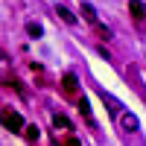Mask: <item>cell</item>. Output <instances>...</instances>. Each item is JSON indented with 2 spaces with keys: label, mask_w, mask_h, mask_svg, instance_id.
Wrapping results in <instances>:
<instances>
[{
  "label": "cell",
  "mask_w": 146,
  "mask_h": 146,
  "mask_svg": "<svg viewBox=\"0 0 146 146\" xmlns=\"http://www.w3.org/2000/svg\"><path fill=\"white\" fill-rule=\"evenodd\" d=\"M0 123H3L9 131H23V117L12 108H0Z\"/></svg>",
  "instance_id": "6da1fadb"
},
{
  "label": "cell",
  "mask_w": 146,
  "mask_h": 146,
  "mask_svg": "<svg viewBox=\"0 0 146 146\" xmlns=\"http://www.w3.org/2000/svg\"><path fill=\"white\" fill-rule=\"evenodd\" d=\"M82 18H85V21H88V23H91V27H94V29H96V27H100V18H96V9H94L91 3H82Z\"/></svg>",
  "instance_id": "7a4b0ae2"
},
{
  "label": "cell",
  "mask_w": 146,
  "mask_h": 146,
  "mask_svg": "<svg viewBox=\"0 0 146 146\" xmlns=\"http://www.w3.org/2000/svg\"><path fill=\"white\" fill-rule=\"evenodd\" d=\"M129 12L135 15V21H143L146 18V3H140V0H129Z\"/></svg>",
  "instance_id": "3957f363"
},
{
  "label": "cell",
  "mask_w": 146,
  "mask_h": 146,
  "mask_svg": "<svg viewBox=\"0 0 146 146\" xmlns=\"http://www.w3.org/2000/svg\"><path fill=\"white\" fill-rule=\"evenodd\" d=\"M120 126H123L126 131H135L137 129V117L135 114H120Z\"/></svg>",
  "instance_id": "277c9868"
},
{
  "label": "cell",
  "mask_w": 146,
  "mask_h": 146,
  "mask_svg": "<svg viewBox=\"0 0 146 146\" xmlns=\"http://www.w3.org/2000/svg\"><path fill=\"white\" fill-rule=\"evenodd\" d=\"M56 15H58V18H62L64 23H70V27H73V23H76V15H73V12H70V9H64V6H58V9H56Z\"/></svg>",
  "instance_id": "5b68a950"
},
{
  "label": "cell",
  "mask_w": 146,
  "mask_h": 146,
  "mask_svg": "<svg viewBox=\"0 0 146 146\" xmlns=\"http://www.w3.org/2000/svg\"><path fill=\"white\" fill-rule=\"evenodd\" d=\"M53 126H56V129H64V131H70V120H67L64 114H53Z\"/></svg>",
  "instance_id": "8992f818"
},
{
  "label": "cell",
  "mask_w": 146,
  "mask_h": 146,
  "mask_svg": "<svg viewBox=\"0 0 146 146\" xmlns=\"http://www.w3.org/2000/svg\"><path fill=\"white\" fill-rule=\"evenodd\" d=\"M64 91H67V94H76V76H73V73L64 76Z\"/></svg>",
  "instance_id": "52a82bcc"
},
{
  "label": "cell",
  "mask_w": 146,
  "mask_h": 146,
  "mask_svg": "<svg viewBox=\"0 0 146 146\" xmlns=\"http://www.w3.org/2000/svg\"><path fill=\"white\" fill-rule=\"evenodd\" d=\"M23 135H27V140H38L41 131H38V126H27V129H23Z\"/></svg>",
  "instance_id": "ba28073f"
},
{
  "label": "cell",
  "mask_w": 146,
  "mask_h": 146,
  "mask_svg": "<svg viewBox=\"0 0 146 146\" xmlns=\"http://www.w3.org/2000/svg\"><path fill=\"white\" fill-rule=\"evenodd\" d=\"M27 32L32 35V38H41V32H44V29L38 27V23H27Z\"/></svg>",
  "instance_id": "9c48e42d"
},
{
  "label": "cell",
  "mask_w": 146,
  "mask_h": 146,
  "mask_svg": "<svg viewBox=\"0 0 146 146\" xmlns=\"http://www.w3.org/2000/svg\"><path fill=\"white\" fill-rule=\"evenodd\" d=\"M79 108H82V114H85V117H88V120H91V108H88V102H85V100H82V105H79Z\"/></svg>",
  "instance_id": "30bf717a"
},
{
  "label": "cell",
  "mask_w": 146,
  "mask_h": 146,
  "mask_svg": "<svg viewBox=\"0 0 146 146\" xmlns=\"http://www.w3.org/2000/svg\"><path fill=\"white\" fill-rule=\"evenodd\" d=\"M64 146H82V143H79L76 137H67V140H64Z\"/></svg>",
  "instance_id": "8fae6325"
}]
</instances>
